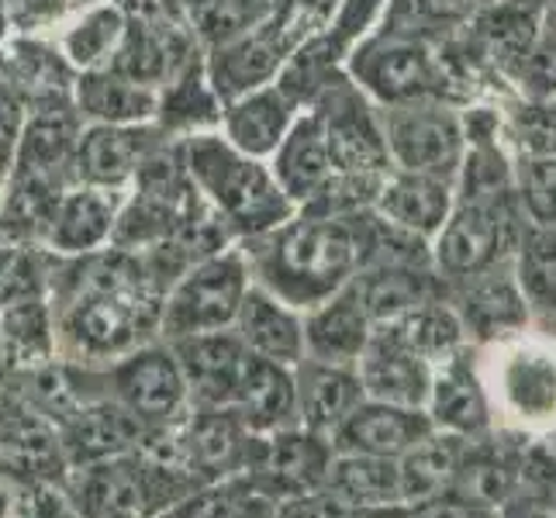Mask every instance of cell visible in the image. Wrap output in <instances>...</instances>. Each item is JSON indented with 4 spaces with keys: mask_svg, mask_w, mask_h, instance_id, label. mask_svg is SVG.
<instances>
[{
    "mask_svg": "<svg viewBox=\"0 0 556 518\" xmlns=\"http://www.w3.org/2000/svg\"><path fill=\"white\" fill-rule=\"evenodd\" d=\"M312 108L321 118L336 173L388 177L391 156H388V139H383V125H380V108L350 80V73H342L339 80L325 87Z\"/></svg>",
    "mask_w": 556,
    "mask_h": 518,
    "instance_id": "obj_14",
    "label": "cell"
},
{
    "mask_svg": "<svg viewBox=\"0 0 556 518\" xmlns=\"http://www.w3.org/2000/svg\"><path fill=\"white\" fill-rule=\"evenodd\" d=\"M304 38L308 35L298 25L291 0H274L270 14L260 25L239 35L236 42L207 52V80L218 101L228 104L249 90L274 84Z\"/></svg>",
    "mask_w": 556,
    "mask_h": 518,
    "instance_id": "obj_12",
    "label": "cell"
},
{
    "mask_svg": "<svg viewBox=\"0 0 556 518\" xmlns=\"http://www.w3.org/2000/svg\"><path fill=\"white\" fill-rule=\"evenodd\" d=\"M363 215L325 218L294 211L270 232L236 242L249 266V280L301 315L318 308L359 274Z\"/></svg>",
    "mask_w": 556,
    "mask_h": 518,
    "instance_id": "obj_2",
    "label": "cell"
},
{
    "mask_svg": "<svg viewBox=\"0 0 556 518\" xmlns=\"http://www.w3.org/2000/svg\"><path fill=\"white\" fill-rule=\"evenodd\" d=\"M332 453H336L332 439L294 426V429L260 439V450L249 473H253L274 497H280V502H291V497L321 491Z\"/></svg>",
    "mask_w": 556,
    "mask_h": 518,
    "instance_id": "obj_19",
    "label": "cell"
},
{
    "mask_svg": "<svg viewBox=\"0 0 556 518\" xmlns=\"http://www.w3.org/2000/svg\"><path fill=\"white\" fill-rule=\"evenodd\" d=\"M125 194L128 190H104L87 184H73L63 190L49 222L46 249L52 256H87L111 245Z\"/></svg>",
    "mask_w": 556,
    "mask_h": 518,
    "instance_id": "obj_23",
    "label": "cell"
},
{
    "mask_svg": "<svg viewBox=\"0 0 556 518\" xmlns=\"http://www.w3.org/2000/svg\"><path fill=\"white\" fill-rule=\"evenodd\" d=\"M446 301L464 325L470 345L508 339L532 321L526 294L519 291V280L511 274V263L491 266V270L473 274L467 280H453Z\"/></svg>",
    "mask_w": 556,
    "mask_h": 518,
    "instance_id": "obj_16",
    "label": "cell"
},
{
    "mask_svg": "<svg viewBox=\"0 0 556 518\" xmlns=\"http://www.w3.org/2000/svg\"><path fill=\"white\" fill-rule=\"evenodd\" d=\"M70 374L76 383V394L114 401L128 415H136L152 435L174 429L190 412L187 377L180 370L174 345L163 339L142 345V350L128 353L125 359L111 363L104 370L70 367Z\"/></svg>",
    "mask_w": 556,
    "mask_h": 518,
    "instance_id": "obj_7",
    "label": "cell"
},
{
    "mask_svg": "<svg viewBox=\"0 0 556 518\" xmlns=\"http://www.w3.org/2000/svg\"><path fill=\"white\" fill-rule=\"evenodd\" d=\"M232 412L253 435H274L298 426V391L294 367L260 359L249 353L239 391L232 397Z\"/></svg>",
    "mask_w": 556,
    "mask_h": 518,
    "instance_id": "obj_29",
    "label": "cell"
},
{
    "mask_svg": "<svg viewBox=\"0 0 556 518\" xmlns=\"http://www.w3.org/2000/svg\"><path fill=\"white\" fill-rule=\"evenodd\" d=\"M511 274L519 280L532 318L556 315V228L526 225L511 256Z\"/></svg>",
    "mask_w": 556,
    "mask_h": 518,
    "instance_id": "obj_43",
    "label": "cell"
},
{
    "mask_svg": "<svg viewBox=\"0 0 556 518\" xmlns=\"http://www.w3.org/2000/svg\"><path fill=\"white\" fill-rule=\"evenodd\" d=\"M4 184H8V180H4V177H0V194H4Z\"/></svg>",
    "mask_w": 556,
    "mask_h": 518,
    "instance_id": "obj_59",
    "label": "cell"
},
{
    "mask_svg": "<svg viewBox=\"0 0 556 518\" xmlns=\"http://www.w3.org/2000/svg\"><path fill=\"white\" fill-rule=\"evenodd\" d=\"M73 104L87 125H149L156 118V90L114 66L76 73Z\"/></svg>",
    "mask_w": 556,
    "mask_h": 518,
    "instance_id": "obj_34",
    "label": "cell"
},
{
    "mask_svg": "<svg viewBox=\"0 0 556 518\" xmlns=\"http://www.w3.org/2000/svg\"><path fill=\"white\" fill-rule=\"evenodd\" d=\"M519 518H553V515H549V511H540V508H526V505H522V515H519Z\"/></svg>",
    "mask_w": 556,
    "mask_h": 518,
    "instance_id": "obj_57",
    "label": "cell"
},
{
    "mask_svg": "<svg viewBox=\"0 0 556 518\" xmlns=\"http://www.w3.org/2000/svg\"><path fill=\"white\" fill-rule=\"evenodd\" d=\"M383 139L394 169L426 173V177L456 184L467 156L464 108L443 101H415L380 108Z\"/></svg>",
    "mask_w": 556,
    "mask_h": 518,
    "instance_id": "obj_11",
    "label": "cell"
},
{
    "mask_svg": "<svg viewBox=\"0 0 556 518\" xmlns=\"http://www.w3.org/2000/svg\"><path fill=\"white\" fill-rule=\"evenodd\" d=\"M274 0H180V11L204 52L236 42L270 14Z\"/></svg>",
    "mask_w": 556,
    "mask_h": 518,
    "instance_id": "obj_44",
    "label": "cell"
},
{
    "mask_svg": "<svg viewBox=\"0 0 556 518\" xmlns=\"http://www.w3.org/2000/svg\"><path fill=\"white\" fill-rule=\"evenodd\" d=\"M346 73L377 108L415 101H443L467 108L464 93H459L443 55H439V46L418 35L374 25V31L350 55Z\"/></svg>",
    "mask_w": 556,
    "mask_h": 518,
    "instance_id": "obj_6",
    "label": "cell"
},
{
    "mask_svg": "<svg viewBox=\"0 0 556 518\" xmlns=\"http://www.w3.org/2000/svg\"><path fill=\"white\" fill-rule=\"evenodd\" d=\"M298 114H301V108L287 98L283 87L274 80V84L256 87V90L242 93V98L222 104L218 131L236 149H242L245 156L270 160L277 146L283 142V136L291 131Z\"/></svg>",
    "mask_w": 556,
    "mask_h": 518,
    "instance_id": "obj_27",
    "label": "cell"
},
{
    "mask_svg": "<svg viewBox=\"0 0 556 518\" xmlns=\"http://www.w3.org/2000/svg\"><path fill=\"white\" fill-rule=\"evenodd\" d=\"M515 90L519 98H556V0L543 4L540 38H535Z\"/></svg>",
    "mask_w": 556,
    "mask_h": 518,
    "instance_id": "obj_49",
    "label": "cell"
},
{
    "mask_svg": "<svg viewBox=\"0 0 556 518\" xmlns=\"http://www.w3.org/2000/svg\"><path fill=\"white\" fill-rule=\"evenodd\" d=\"M356 374L367 401H380V405H394V408H418V412H426L429 405L432 363L401 350V345L377 332L370 336L367 350H363Z\"/></svg>",
    "mask_w": 556,
    "mask_h": 518,
    "instance_id": "obj_28",
    "label": "cell"
},
{
    "mask_svg": "<svg viewBox=\"0 0 556 518\" xmlns=\"http://www.w3.org/2000/svg\"><path fill=\"white\" fill-rule=\"evenodd\" d=\"M174 280L149 249L131 253L104 245L87 256H52L46 301L55 359L80 370H104L156 342Z\"/></svg>",
    "mask_w": 556,
    "mask_h": 518,
    "instance_id": "obj_1",
    "label": "cell"
},
{
    "mask_svg": "<svg viewBox=\"0 0 556 518\" xmlns=\"http://www.w3.org/2000/svg\"><path fill=\"white\" fill-rule=\"evenodd\" d=\"M0 467L63 484L66 459L55 426L38 412L11 370H0Z\"/></svg>",
    "mask_w": 556,
    "mask_h": 518,
    "instance_id": "obj_15",
    "label": "cell"
},
{
    "mask_svg": "<svg viewBox=\"0 0 556 518\" xmlns=\"http://www.w3.org/2000/svg\"><path fill=\"white\" fill-rule=\"evenodd\" d=\"M374 332L391 339L401 350H408L429 363H439L443 356L464 350L467 336H464V325H459L456 312L450 308L446 298L439 301H426L418 308L405 312L401 318L388 321V325H374Z\"/></svg>",
    "mask_w": 556,
    "mask_h": 518,
    "instance_id": "obj_41",
    "label": "cell"
},
{
    "mask_svg": "<svg viewBox=\"0 0 556 518\" xmlns=\"http://www.w3.org/2000/svg\"><path fill=\"white\" fill-rule=\"evenodd\" d=\"M301 325H304V356L318 363H336V367H356L374 336V325L367 312L359 308L350 283L329 301H321L318 308L304 312Z\"/></svg>",
    "mask_w": 556,
    "mask_h": 518,
    "instance_id": "obj_30",
    "label": "cell"
},
{
    "mask_svg": "<svg viewBox=\"0 0 556 518\" xmlns=\"http://www.w3.org/2000/svg\"><path fill=\"white\" fill-rule=\"evenodd\" d=\"M491 412L519 429H556V315L532 318L522 332L473 345Z\"/></svg>",
    "mask_w": 556,
    "mask_h": 518,
    "instance_id": "obj_4",
    "label": "cell"
},
{
    "mask_svg": "<svg viewBox=\"0 0 556 518\" xmlns=\"http://www.w3.org/2000/svg\"><path fill=\"white\" fill-rule=\"evenodd\" d=\"M339 4H342V0H291L298 25L304 28V35H308V38L332 22V14L339 11Z\"/></svg>",
    "mask_w": 556,
    "mask_h": 518,
    "instance_id": "obj_53",
    "label": "cell"
},
{
    "mask_svg": "<svg viewBox=\"0 0 556 518\" xmlns=\"http://www.w3.org/2000/svg\"><path fill=\"white\" fill-rule=\"evenodd\" d=\"M152 125L166 131L169 139H190L201 136V131H218L222 101L207 80V55L184 66L156 90V118H152Z\"/></svg>",
    "mask_w": 556,
    "mask_h": 518,
    "instance_id": "obj_36",
    "label": "cell"
},
{
    "mask_svg": "<svg viewBox=\"0 0 556 518\" xmlns=\"http://www.w3.org/2000/svg\"><path fill=\"white\" fill-rule=\"evenodd\" d=\"M73 4H76V11H80V8H90V4H101V0H73Z\"/></svg>",
    "mask_w": 556,
    "mask_h": 518,
    "instance_id": "obj_58",
    "label": "cell"
},
{
    "mask_svg": "<svg viewBox=\"0 0 556 518\" xmlns=\"http://www.w3.org/2000/svg\"><path fill=\"white\" fill-rule=\"evenodd\" d=\"M511 169L526 222L556 228V156H511Z\"/></svg>",
    "mask_w": 556,
    "mask_h": 518,
    "instance_id": "obj_48",
    "label": "cell"
},
{
    "mask_svg": "<svg viewBox=\"0 0 556 518\" xmlns=\"http://www.w3.org/2000/svg\"><path fill=\"white\" fill-rule=\"evenodd\" d=\"M280 505H283L280 497H274L245 470L236 477H225V481L198 488L163 518H277Z\"/></svg>",
    "mask_w": 556,
    "mask_h": 518,
    "instance_id": "obj_42",
    "label": "cell"
},
{
    "mask_svg": "<svg viewBox=\"0 0 556 518\" xmlns=\"http://www.w3.org/2000/svg\"><path fill=\"white\" fill-rule=\"evenodd\" d=\"M350 287L370 325H388L418 304L450 294V283L435 274V266H426V270H418V266H367L350 280Z\"/></svg>",
    "mask_w": 556,
    "mask_h": 518,
    "instance_id": "obj_31",
    "label": "cell"
},
{
    "mask_svg": "<svg viewBox=\"0 0 556 518\" xmlns=\"http://www.w3.org/2000/svg\"><path fill=\"white\" fill-rule=\"evenodd\" d=\"M232 332L249 353L260 359L280 363V367H298L304 359V325L301 312L287 308L283 301L266 294L263 287H249L242 308L236 315Z\"/></svg>",
    "mask_w": 556,
    "mask_h": 518,
    "instance_id": "obj_32",
    "label": "cell"
},
{
    "mask_svg": "<svg viewBox=\"0 0 556 518\" xmlns=\"http://www.w3.org/2000/svg\"><path fill=\"white\" fill-rule=\"evenodd\" d=\"M169 136L156 125H84L73 156L76 184L128 190L139 166L156 152Z\"/></svg>",
    "mask_w": 556,
    "mask_h": 518,
    "instance_id": "obj_18",
    "label": "cell"
},
{
    "mask_svg": "<svg viewBox=\"0 0 556 518\" xmlns=\"http://www.w3.org/2000/svg\"><path fill=\"white\" fill-rule=\"evenodd\" d=\"M25 122H28L25 101L0 84V177H4V180H8V173L14 166V152H17V142H22Z\"/></svg>",
    "mask_w": 556,
    "mask_h": 518,
    "instance_id": "obj_52",
    "label": "cell"
},
{
    "mask_svg": "<svg viewBox=\"0 0 556 518\" xmlns=\"http://www.w3.org/2000/svg\"><path fill=\"white\" fill-rule=\"evenodd\" d=\"M388 0H342L332 22L304 38L298 52L280 70L277 84L301 111L318 101V93L346 73L350 55L374 31L377 17Z\"/></svg>",
    "mask_w": 556,
    "mask_h": 518,
    "instance_id": "obj_13",
    "label": "cell"
},
{
    "mask_svg": "<svg viewBox=\"0 0 556 518\" xmlns=\"http://www.w3.org/2000/svg\"><path fill=\"white\" fill-rule=\"evenodd\" d=\"M321 491L339 505L356 511H383L401 505L397 459L363 456V453H332L329 473Z\"/></svg>",
    "mask_w": 556,
    "mask_h": 518,
    "instance_id": "obj_37",
    "label": "cell"
},
{
    "mask_svg": "<svg viewBox=\"0 0 556 518\" xmlns=\"http://www.w3.org/2000/svg\"><path fill=\"white\" fill-rule=\"evenodd\" d=\"M55 435H60L66 470L142 450L152 439V432L136 415H128L122 405H114L108 397H84L80 405H73L55 421Z\"/></svg>",
    "mask_w": 556,
    "mask_h": 518,
    "instance_id": "obj_17",
    "label": "cell"
},
{
    "mask_svg": "<svg viewBox=\"0 0 556 518\" xmlns=\"http://www.w3.org/2000/svg\"><path fill=\"white\" fill-rule=\"evenodd\" d=\"M125 38V14L114 0L80 8L70 22L55 31V46L66 55V63L76 73L104 70L114 63V55L122 49Z\"/></svg>",
    "mask_w": 556,
    "mask_h": 518,
    "instance_id": "obj_39",
    "label": "cell"
},
{
    "mask_svg": "<svg viewBox=\"0 0 556 518\" xmlns=\"http://www.w3.org/2000/svg\"><path fill=\"white\" fill-rule=\"evenodd\" d=\"M184 163L198 194L236 242L270 232L298 211V204L277 184L270 163L245 156L222 131H201V136L184 139Z\"/></svg>",
    "mask_w": 556,
    "mask_h": 518,
    "instance_id": "obj_3",
    "label": "cell"
},
{
    "mask_svg": "<svg viewBox=\"0 0 556 518\" xmlns=\"http://www.w3.org/2000/svg\"><path fill=\"white\" fill-rule=\"evenodd\" d=\"M377 518H497L491 508H481L473 502H464L456 494H439L432 502H421V505H397V508H383L374 511Z\"/></svg>",
    "mask_w": 556,
    "mask_h": 518,
    "instance_id": "obj_51",
    "label": "cell"
},
{
    "mask_svg": "<svg viewBox=\"0 0 556 518\" xmlns=\"http://www.w3.org/2000/svg\"><path fill=\"white\" fill-rule=\"evenodd\" d=\"M367 266H418L426 270L432 266V242L418 232H408L388 218H380L377 211H367L363 215V263L359 270Z\"/></svg>",
    "mask_w": 556,
    "mask_h": 518,
    "instance_id": "obj_46",
    "label": "cell"
},
{
    "mask_svg": "<svg viewBox=\"0 0 556 518\" xmlns=\"http://www.w3.org/2000/svg\"><path fill=\"white\" fill-rule=\"evenodd\" d=\"M55 359L46 294L0 304V370H35Z\"/></svg>",
    "mask_w": 556,
    "mask_h": 518,
    "instance_id": "obj_38",
    "label": "cell"
},
{
    "mask_svg": "<svg viewBox=\"0 0 556 518\" xmlns=\"http://www.w3.org/2000/svg\"><path fill=\"white\" fill-rule=\"evenodd\" d=\"M0 518H84L63 484L0 467Z\"/></svg>",
    "mask_w": 556,
    "mask_h": 518,
    "instance_id": "obj_47",
    "label": "cell"
},
{
    "mask_svg": "<svg viewBox=\"0 0 556 518\" xmlns=\"http://www.w3.org/2000/svg\"><path fill=\"white\" fill-rule=\"evenodd\" d=\"M294 391L298 426L325 439H332L342 421L367 401L356 367H336V363H318L308 356L294 367Z\"/></svg>",
    "mask_w": 556,
    "mask_h": 518,
    "instance_id": "obj_26",
    "label": "cell"
},
{
    "mask_svg": "<svg viewBox=\"0 0 556 518\" xmlns=\"http://www.w3.org/2000/svg\"><path fill=\"white\" fill-rule=\"evenodd\" d=\"M432 429H435L432 418L418 408H394V405H380V401H363V405L336 429L332 450L401 459Z\"/></svg>",
    "mask_w": 556,
    "mask_h": 518,
    "instance_id": "obj_25",
    "label": "cell"
},
{
    "mask_svg": "<svg viewBox=\"0 0 556 518\" xmlns=\"http://www.w3.org/2000/svg\"><path fill=\"white\" fill-rule=\"evenodd\" d=\"M8 38H11V4L0 0V46H4Z\"/></svg>",
    "mask_w": 556,
    "mask_h": 518,
    "instance_id": "obj_56",
    "label": "cell"
},
{
    "mask_svg": "<svg viewBox=\"0 0 556 518\" xmlns=\"http://www.w3.org/2000/svg\"><path fill=\"white\" fill-rule=\"evenodd\" d=\"M0 84L17 93L31 111L55 101H73L76 70L55 46V35H11L0 46Z\"/></svg>",
    "mask_w": 556,
    "mask_h": 518,
    "instance_id": "obj_22",
    "label": "cell"
},
{
    "mask_svg": "<svg viewBox=\"0 0 556 518\" xmlns=\"http://www.w3.org/2000/svg\"><path fill=\"white\" fill-rule=\"evenodd\" d=\"M426 415L439 432H453L464 439H481L491 432V401L477 374L473 345L467 342L464 350H456L432 363V388Z\"/></svg>",
    "mask_w": 556,
    "mask_h": 518,
    "instance_id": "obj_21",
    "label": "cell"
},
{
    "mask_svg": "<svg viewBox=\"0 0 556 518\" xmlns=\"http://www.w3.org/2000/svg\"><path fill=\"white\" fill-rule=\"evenodd\" d=\"M114 4L125 14V38L111 66L131 80L160 90L169 76L207 55L187 25L180 0H114Z\"/></svg>",
    "mask_w": 556,
    "mask_h": 518,
    "instance_id": "obj_10",
    "label": "cell"
},
{
    "mask_svg": "<svg viewBox=\"0 0 556 518\" xmlns=\"http://www.w3.org/2000/svg\"><path fill=\"white\" fill-rule=\"evenodd\" d=\"M22 249L25 245H17V242L0 236V301H4V294H8V283H11L14 263H17V256H22Z\"/></svg>",
    "mask_w": 556,
    "mask_h": 518,
    "instance_id": "obj_55",
    "label": "cell"
},
{
    "mask_svg": "<svg viewBox=\"0 0 556 518\" xmlns=\"http://www.w3.org/2000/svg\"><path fill=\"white\" fill-rule=\"evenodd\" d=\"M429 4L439 11V14H446L450 22H467V17L477 11V8H484V4H491V0H429Z\"/></svg>",
    "mask_w": 556,
    "mask_h": 518,
    "instance_id": "obj_54",
    "label": "cell"
},
{
    "mask_svg": "<svg viewBox=\"0 0 556 518\" xmlns=\"http://www.w3.org/2000/svg\"><path fill=\"white\" fill-rule=\"evenodd\" d=\"M180 359V370L187 377L190 405L198 408H232V397L239 391V380L245 370L249 350L239 342L232 329L204 332L169 342Z\"/></svg>",
    "mask_w": 556,
    "mask_h": 518,
    "instance_id": "obj_24",
    "label": "cell"
},
{
    "mask_svg": "<svg viewBox=\"0 0 556 518\" xmlns=\"http://www.w3.org/2000/svg\"><path fill=\"white\" fill-rule=\"evenodd\" d=\"M84 118L73 101H55L28 111L22 142L14 152V166L8 177H35L60 187H73V156L80 142Z\"/></svg>",
    "mask_w": 556,
    "mask_h": 518,
    "instance_id": "obj_20",
    "label": "cell"
},
{
    "mask_svg": "<svg viewBox=\"0 0 556 518\" xmlns=\"http://www.w3.org/2000/svg\"><path fill=\"white\" fill-rule=\"evenodd\" d=\"M502 139L511 156H556V98L502 104Z\"/></svg>",
    "mask_w": 556,
    "mask_h": 518,
    "instance_id": "obj_45",
    "label": "cell"
},
{
    "mask_svg": "<svg viewBox=\"0 0 556 518\" xmlns=\"http://www.w3.org/2000/svg\"><path fill=\"white\" fill-rule=\"evenodd\" d=\"M198 201L201 194L184 163V139H166L131 180L111 245L142 253L169 242Z\"/></svg>",
    "mask_w": 556,
    "mask_h": 518,
    "instance_id": "obj_8",
    "label": "cell"
},
{
    "mask_svg": "<svg viewBox=\"0 0 556 518\" xmlns=\"http://www.w3.org/2000/svg\"><path fill=\"white\" fill-rule=\"evenodd\" d=\"M249 287H253V280H249V266L239 245H228L222 253L187 266L166 291L160 339L177 342L232 329Z\"/></svg>",
    "mask_w": 556,
    "mask_h": 518,
    "instance_id": "obj_9",
    "label": "cell"
},
{
    "mask_svg": "<svg viewBox=\"0 0 556 518\" xmlns=\"http://www.w3.org/2000/svg\"><path fill=\"white\" fill-rule=\"evenodd\" d=\"M201 484L149 450L66 470L63 491L84 518H163Z\"/></svg>",
    "mask_w": 556,
    "mask_h": 518,
    "instance_id": "obj_5",
    "label": "cell"
},
{
    "mask_svg": "<svg viewBox=\"0 0 556 518\" xmlns=\"http://www.w3.org/2000/svg\"><path fill=\"white\" fill-rule=\"evenodd\" d=\"M270 169L277 184L283 187V194L294 204H304L308 198H315L325 187V180L332 177V156H329V142H325V128L315 108H304L291 131L283 136V142L277 146V152L270 160Z\"/></svg>",
    "mask_w": 556,
    "mask_h": 518,
    "instance_id": "obj_33",
    "label": "cell"
},
{
    "mask_svg": "<svg viewBox=\"0 0 556 518\" xmlns=\"http://www.w3.org/2000/svg\"><path fill=\"white\" fill-rule=\"evenodd\" d=\"M450 207H453V184L426 177V173L394 169V166L383 177V187L374 204L380 218L408 228V232L426 236L429 242L446 225Z\"/></svg>",
    "mask_w": 556,
    "mask_h": 518,
    "instance_id": "obj_35",
    "label": "cell"
},
{
    "mask_svg": "<svg viewBox=\"0 0 556 518\" xmlns=\"http://www.w3.org/2000/svg\"><path fill=\"white\" fill-rule=\"evenodd\" d=\"M11 35H55L76 14L73 0H8Z\"/></svg>",
    "mask_w": 556,
    "mask_h": 518,
    "instance_id": "obj_50",
    "label": "cell"
},
{
    "mask_svg": "<svg viewBox=\"0 0 556 518\" xmlns=\"http://www.w3.org/2000/svg\"><path fill=\"white\" fill-rule=\"evenodd\" d=\"M464 446H467L464 435L432 429L418 446H412L401 456L397 459L401 505H421V502H432L439 494H446L453 488Z\"/></svg>",
    "mask_w": 556,
    "mask_h": 518,
    "instance_id": "obj_40",
    "label": "cell"
}]
</instances>
